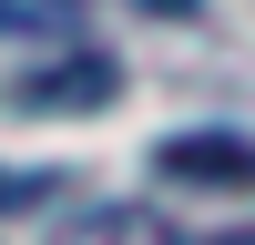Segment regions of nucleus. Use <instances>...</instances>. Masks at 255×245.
I'll return each mask as SVG.
<instances>
[{
	"label": "nucleus",
	"mask_w": 255,
	"mask_h": 245,
	"mask_svg": "<svg viewBox=\"0 0 255 245\" xmlns=\"http://www.w3.org/2000/svg\"><path fill=\"white\" fill-rule=\"evenodd\" d=\"M153 163H163L174 184H255V143H245V133H174Z\"/></svg>",
	"instance_id": "f257e3e1"
},
{
	"label": "nucleus",
	"mask_w": 255,
	"mask_h": 245,
	"mask_svg": "<svg viewBox=\"0 0 255 245\" xmlns=\"http://www.w3.org/2000/svg\"><path fill=\"white\" fill-rule=\"evenodd\" d=\"M72 0H0V31H61Z\"/></svg>",
	"instance_id": "20e7f679"
},
{
	"label": "nucleus",
	"mask_w": 255,
	"mask_h": 245,
	"mask_svg": "<svg viewBox=\"0 0 255 245\" xmlns=\"http://www.w3.org/2000/svg\"><path fill=\"white\" fill-rule=\"evenodd\" d=\"M61 174H31V163H0V215H31V204H51Z\"/></svg>",
	"instance_id": "7ed1b4c3"
},
{
	"label": "nucleus",
	"mask_w": 255,
	"mask_h": 245,
	"mask_svg": "<svg viewBox=\"0 0 255 245\" xmlns=\"http://www.w3.org/2000/svg\"><path fill=\"white\" fill-rule=\"evenodd\" d=\"M113 61L102 51H82V61H61V72H41V82H20V113H82V102H113Z\"/></svg>",
	"instance_id": "f03ea898"
}]
</instances>
